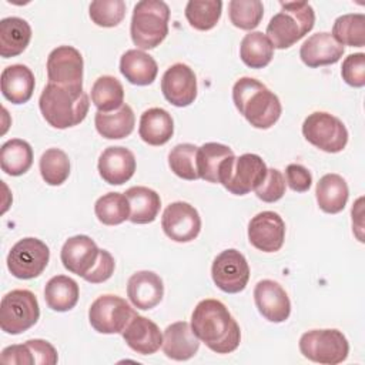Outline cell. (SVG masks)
Instances as JSON below:
<instances>
[{
	"mask_svg": "<svg viewBox=\"0 0 365 365\" xmlns=\"http://www.w3.org/2000/svg\"><path fill=\"white\" fill-rule=\"evenodd\" d=\"M191 328L197 338L217 354L235 351L241 341L240 325L218 299L207 298L197 304L191 315Z\"/></svg>",
	"mask_w": 365,
	"mask_h": 365,
	"instance_id": "1",
	"label": "cell"
},
{
	"mask_svg": "<svg viewBox=\"0 0 365 365\" xmlns=\"http://www.w3.org/2000/svg\"><path fill=\"white\" fill-rule=\"evenodd\" d=\"M232 101L240 114L255 128L267 130L281 117L282 107L278 96L252 77H241L235 81Z\"/></svg>",
	"mask_w": 365,
	"mask_h": 365,
	"instance_id": "2",
	"label": "cell"
},
{
	"mask_svg": "<svg viewBox=\"0 0 365 365\" xmlns=\"http://www.w3.org/2000/svg\"><path fill=\"white\" fill-rule=\"evenodd\" d=\"M38 107L44 120L51 127L64 130L80 124L86 118L90 101L83 90L48 83L40 94Z\"/></svg>",
	"mask_w": 365,
	"mask_h": 365,
	"instance_id": "3",
	"label": "cell"
},
{
	"mask_svg": "<svg viewBox=\"0 0 365 365\" xmlns=\"http://www.w3.org/2000/svg\"><path fill=\"white\" fill-rule=\"evenodd\" d=\"M281 11L274 14L267 26V37L274 48H289L315 24V13L307 1H281Z\"/></svg>",
	"mask_w": 365,
	"mask_h": 365,
	"instance_id": "4",
	"label": "cell"
},
{
	"mask_svg": "<svg viewBox=\"0 0 365 365\" xmlns=\"http://www.w3.org/2000/svg\"><path fill=\"white\" fill-rule=\"evenodd\" d=\"M170 7L161 0H141L134 6L130 34L141 50L160 46L168 34Z\"/></svg>",
	"mask_w": 365,
	"mask_h": 365,
	"instance_id": "5",
	"label": "cell"
},
{
	"mask_svg": "<svg viewBox=\"0 0 365 365\" xmlns=\"http://www.w3.org/2000/svg\"><path fill=\"white\" fill-rule=\"evenodd\" d=\"M267 165L264 160L252 153L240 157H231L220 173L218 184L235 195H245L254 191L267 177Z\"/></svg>",
	"mask_w": 365,
	"mask_h": 365,
	"instance_id": "6",
	"label": "cell"
},
{
	"mask_svg": "<svg viewBox=\"0 0 365 365\" xmlns=\"http://www.w3.org/2000/svg\"><path fill=\"white\" fill-rule=\"evenodd\" d=\"M40 318L36 295L29 289H13L1 298L0 328L6 334L17 335L31 328Z\"/></svg>",
	"mask_w": 365,
	"mask_h": 365,
	"instance_id": "7",
	"label": "cell"
},
{
	"mask_svg": "<svg viewBox=\"0 0 365 365\" xmlns=\"http://www.w3.org/2000/svg\"><path fill=\"white\" fill-rule=\"evenodd\" d=\"M299 351L312 362L336 365L346 359L349 344L338 329H311L301 335Z\"/></svg>",
	"mask_w": 365,
	"mask_h": 365,
	"instance_id": "8",
	"label": "cell"
},
{
	"mask_svg": "<svg viewBox=\"0 0 365 365\" xmlns=\"http://www.w3.org/2000/svg\"><path fill=\"white\" fill-rule=\"evenodd\" d=\"M302 134L308 143L331 154L342 151L348 143L345 124L325 111L309 114L302 123Z\"/></svg>",
	"mask_w": 365,
	"mask_h": 365,
	"instance_id": "9",
	"label": "cell"
},
{
	"mask_svg": "<svg viewBox=\"0 0 365 365\" xmlns=\"http://www.w3.org/2000/svg\"><path fill=\"white\" fill-rule=\"evenodd\" d=\"M48 259V247L38 238L27 237L11 247L7 255V268L19 279H31L46 269Z\"/></svg>",
	"mask_w": 365,
	"mask_h": 365,
	"instance_id": "10",
	"label": "cell"
},
{
	"mask_svg": "<svg viewBox=\"0 0 365 365\" xmlns=\"http://www.w3.org/2000/svg\"><path fill=\"white\" fill-rule=\"evenodd\" d=\"M135 314L124 298L106 294L91 304L88 321L100 334H121Z\"/></svg>",
	"mask_w": 365,
	"mask_h": 365,
	"instance_id": "11",
	"label": "cell"
},
{
	"mask_svg": "<svg viewBox=\"0 0 365 365\" xmlns=\"http://www.w3.org/2000/svg\"><path fill=\"white\" fill-rule=\"evenodd\" d=\"M83 56L71 46H58L47 57L48 83L83 90Z\"/></svg>",
	"mask_w": 365,
	"mask_h": 365,
	"instance_id": "12",
	"label": "cell"
},
{
	"mask_svg": "<svg viewBox=\"0 0 365 365\" xmlns=\"http://www.w3.org/2000/svg\"><path fill=\"white\" fill-rule=\"evenodd\" d=\"M214 284L227 294L241 292L250 279V267L245 257L234 250H225L215 257L211 267Z\"/></svg>",
	"mask_w": 365,
	"mask_h": 365,
	"instance_id": "13",
	"label": "cell"
},
{
	"mask_svg": "<svg viewBox=\"0 0 365 365\" xmlns=\"http://www.w3.org/2000/svg\"><path fill=\"white\" fill-rule=\"evenodd\" d=\"M161 227L170 240L175 242H190L195 240L201 231V218L191 204L175 201L164 210Z\"/></svg>",
	"mask_w": 365,
	"mask_h": 365,
	"instance_id": "14",
	"label": "cell"
},
{
	"mask_svg": "<svg viewBox=\"0 0 365 365\" xmlns=\"http://www.w3.org/2000/svg\"><path fill=\"white\" fill-rule=\"evenodd\" d=\"M248 240L262 252H277L285 240V222L274 211H262L254 215L248 224Z\"/></svg>",
	"mask_w": 365,
	"mask_h": 365,
	"instance_id": "15",
	"label": "cell"
},
{
	"mask_svg": "<svg viewBox=\"0 0 365 365\" xmlns=\"http://www.w3.org/2000/svg\"><path fill=\"white\" fill-rule=\"evenodd\" d=\"M161 91L170 104L187 107L197 97V77L187 64L175 63L163 74Z\"/></svg>",
	"mask_w": 365,
	"mask_h": 365,
	"instance_id": "16",
	"label": "cell"
},
{
	"mask_svg": "<svg viewBox=\"0 0 365 365\" xmlns=\"http://www.w3.org/2000/svg\"><path fill=\"white\" fill-rule=\"evenodd\" d=\"M100 251L88 235H74L64 242L60 258L67 271L84 279L98 262Z\"/></svg>",
	"mask_w": 365,
	"mask_h": 365,
	"instance_id": "17",
	"label": "cell"
},
{
	"mask_svg": "<svg viewBox=\"0 0 365 365\" xmlns=\"http://www.w3.org/2000/svg\"><path fill=\"white\" fill-rule=\"evenodd\" d=\"M254 301L259 314L269 322H284L291 314L288 294L272 279H262L255 285Z\"/></svg>",
	"mask_w": 365,
	"mask_h": 365,
	"instance_id": "18",
	"label": "cell"
},
{
	"mask_svg": "<svg viewBox=\"0 0 365 365\" xmlns=\"http://www.w3.org/2000/svg\"><path fill=\"white\" fill-rule=\"evenodd\" d=\"M98 173L100 177L111 184L121 185L127 182L135 171V157L134 154L121 145L107 147L98 158Z\"/></svg>",
	"mask_w": 365,
	"mask_h": 365,
	"instance_id": "19",
	"label": "cell"
},
{
	"mask_svg": "<svg viewBox=\"0 0 365 365\" xmlns=\"http://www.w3.org/2000/svg\"><path fill=\"white\" fill-rule=\"evenodd\" d=\"M127 295L135 308L153 309L164 297L163 279L153 271H137L128 278Z\"/></svg>",
	"mask_w": 365,
	"mask_h": 365,
	"instance_id": "20",
	"label": "cell"
},
{
	"mask_svg": "<svg viewBox=\"0 0 365 365\" xmlns=\"http://www.w3.org/2000/svg\"><path fill=\"white\" fill-rule=\"evenodd\" d=\"M344 54V46H341L331 33L321 31L309 36L299 48V57L302 63L311 68L319 66L335 64Z\"/></svg>",
	"mask_w": 365,
	"mask_h": 365,
	"instance_id": "21",
	"label": "cell"
},
{
	"mask_svg": "<svg viewBox=\"0 0 365 365\" xmlns=\"http://www.w3.org/2000/svg\"><path fill=\"white\" fill-rule=\"evenodd\" d=\"M125 344L140 355L155 354L163 345L160 328L151 319L135 314L121 332Z\"/></svg>",
	"mask_w": 365,
	"mask_h": 365,
	"instance_id": "22",
	"label": "cell"
},
{
	"mask_svg": "<svg viewBox=\"0 0 365 365\" xmlns=\"http://www.w3.org/2000/svg\"><path fill=\"white\" fill-rule=\"evenodd\" d=\"M161 346L165 356L174 361H187L198 352L200 339L188 322L178 321L165 328Z\"/></svg>",
	"mask_w": 365,
	"mask_h": 365,
	"instance_id": "23",
	"label": "cell"
},
{
	"mask_svg": "<svg viewBox=\"0 0 365 365\" xmlns=\"http://www.w3.org/2000/svg\"><path fill=\"white\" fill-rule=\"evenodd\" d=\"M33 71L24 64H11L1 71V94L11 104L27 103L34 91Z\"/></svg>",
	"mask_w": 365,
	"mask_h": 365,
	"instance_id": "24",
	"label": "cell"
},
{
	"mask_svg": "<svg viewBox=\"0 0 365 365\" xmlns=\"http://www.w3.org/2000/svg\"><path fill=\"white\" fill-rule=\"evenodd\" d=\"M138 134L150 145H163L174 134V121L171 114L160 107L145 110L140 117Z\"/></svg>",
	"mask_w": 365,
	"mask_h": 365,
	"instance_id": "25",
	"label": "cell"
},
{
	"mask_svg": "<svg viewBox=\"0 0 365 365\" xmlns=\"http://www.w3.org/2000/svg\"><path fill=\"white\" fill-rule=\"evenodd\" d=\"M120 71L128 83L135 86H148L155 80L158 66L145 51L131 48L121 56Z\"/></svg>",
	"mask_w": 365,
	"mask_h": 365,
	"instance_id": "26",
	"label": "cell"
},
{
	"mask_svg": "<svg viewBox=\"0 0 365 365\" xmlns=\"http://www.w3.org/2000/svg\"><path fill=\"white\" fill-rule=\"evenodd\" d=\"M31 40L30 24L20 17H6L0 21V56L10 58L21 54Z\"/></svg>",
	"mask_w": 365,
	"mask_h": 365,
	"instance_id": "27",
	"label": "cell"
},
{
	"mask_svg": "<svg viewBox=\"0 0 365 365\" xmlns=\"http://www.w3.org/2000/svg\"><path fill=\"white\" fill-rule=\"evenodd\" d=\"M315 195L317 202L324 212L338 214L346 205L349 195L348 184L339 174H325L317 182Z\"/></svg>",
	"mask_w": 365,
	"mask_h": 365,
	"instance_id": "28",
	"label": "cell"
},
{
	"mask_svg": "<svg viewBox=\"0 0 365 365\" xmlns=\"http://www.w3.org/2000/svg\"><path fill=\"white\" fill-rule=\"evenodd\" d=\"M94 124L101 137L107 140H120L133 133L135 117L133 108L128 104H123L120 108L110 113L97 111Z\"/></svg>",
	"mask_w": 365,
	"mask_h": 365,
	"instance_id": "29",
	"label": "cell"
},
{
	"mask_svg": "<svg viewBox=\"0 0 365 365\" xmlns=\"http://www.w3.org/2000/svg\"><path fill=\"white\" fill-rule=\"evenodd\" d=\"M125 197L130 204V217L128 220L134 224H148L153 222L161 208L160 195L143 185L130 187L125 192Z\"/></svg>",
	"mask_w": 365,
	"mask_h": 365,
	"instance_id": "30",
	"label": "cell"
},
{
	"mask_svg": "<svg viewBox=\"0 0 365 365\" xmlns=\"http://www.w3.org/2000/svg\"><path fill=\"white\" fill-rule=\"evenodd\" d=\"M234 155V151L228 145L220 143L202 144L197 151V170L200 178L217 184L224 164Z\"/></svg>",
	"mask_w": 365,
	"mask_h": 365,
	"instance_id": "31",
	"label": "cell"
},
{
	"mask_svg": "<svg viewBox=\"0 0 365 365\" xmlns=\"http://www.w3.org/2000/svg\"><path fill=\"white\" fill-rule=\"evenodd\" d=\"M80 289L77 282L67 275H56L50 278L44 288V299L50 309L66 312L78 302Z\"/></svg>",
	"mask_w": 365,
	"mask_h": 365,
	"instance_id": "32",
	"label": "cell"
},
{
	"mask_svg": "<svg viewBox=\"0 0 365 365\" xmlns=\"http://www.w3.org/2000/svg\"><path fill=\"white\" fill-rule=\"evenodd\" d=\"M33 164L31 145L20 138L6 141L0 148L1 170L13 177L21 175L30 170Z\"/></svg>",
	"mask_w": 365,
	"mask_h": 365,
	"instance_id": "33",
	"label": "cell"
},
{
	"mask_svg": "<svg viewBox=\"0 0 365 365\" xmlns=\"http://www.w3.org/2000/svg\"><path fill=\"white\" fill-rule=\"evenodd\" d=\"M240 57L251 68L268 66L274 57V47L262 31H251L244 36L240 44Z\"/></svg>",
	"mask_w": 365,
	"mask_h": 365,
	"instance_id": "34",
	"label": "cell"
},
{
	"mask_svg": "<svg viewBox=\"0 0 365 365\" xmlns=\"http://www.w3.org/2000/svg\"><path fill=\"white\" fill-rule=\"evenodd\" d=\"M91 101L101 113H110L124 104L123 84L113 76L98 77L91 87Z\"/></svg>",
	"mask_w": 365,
	"mask_h": 365,
	"instance_id": "35",
	"label": "cell"
},
{
	"mask_svg": "<svg viewBox=\"0 0 365 365\" xmlns=\"http://www.w3.org/2000/svg\"><path fill=\"white\" fill-rule=\"evenodd\" d=\"M332 37L341 46L364 47L365 44V16L362 13H348L339 16L332 26Z\"/></svg>",
	"mask_w": 365,
	"mask_h": 365,
	"instance_id": "36",
	"label": "cell"
},
{
	"mask_svg": "<svg viewBox=\"0 0 365 365\" xmlns=\"http://www.w3.org/2000/svg\"><path fill=\"white\" fill-rule=\"evenodd\" d=\"M97 220L104 225H118L128 220L130 204L125 194L107 192L101 195L94 204Z\"/></svg>",
	"mask_w": 365,
	"mask_h": 365,
	"instance_id": "37",
	"label": "cell"
},
{
	"mask_svg": "<svg viewBox=\"0 0 365 365\" xmlns=\"http://www.w3.org/2000/svg\"><path fill=\"white\" fill-rule=\"evenodd\" d=\"M222 11L220 0H190L185 6V19L190 26L207 31L217 26Z\"/></svg>",
	"mask_w": 365,
	"mask_h": 365,
	"instance_id": "38",
	"label": "cell"
},
{
	"mask_svg": "<svg viewBox=\"0 0 365 365\" xmlns=\"http://www.w3.org/2000/svg\"><path fill=\"white\" fill-rule=\"evenodd\" d=\"M40 174L48 185H61L70 175V160L60 148H48L40 157Z\"/></svg>",
	"mask_w": 365,
	"mask_h": 365,
	"instance_id": "39",
	"label": "cell"
},
{
	"mask_svg": "<svg viewBox=\"0 0 365 365\" xmlns=\"http://www.w3.org/2000/svg\"><path fill=\"white\" fill-rule=\"evenodd\" d=\"M197 151L198 147L190 143L177 144L168 154V165L171 171L182 180L200 178L197 170Z\"/></svg>",
	"mask_w": 365,
	"mask_h": 365,
	"instance_id": "40",
	"label": "cell"
},
{
	"mask_svg": "<svg viewBox=\"0 0 365 365\" xmlns=\"http://www.w3.org/2000/svg\"><path fill=\"white\" fill-rule=\"evenodd\" d=\"M231 23L241 30L255 29L264 16V6L259 0H231L228 3Z\"/></svg>",
	"mask_w": 365,
	"mask_h": 365,
	"instance_id": "41",
	"label": "cell"
},
{
	"mask_svg": "<svg viewBox=\"0 0 365 365\" xmlns=\"http://www.w3.org/2000/svg\"><path fill=\"white\" fill-rule=\"evenodd\" d=\"M90 19L100 27H115L125 16L123 0H96L88 7Z\"/></svg>",
	"mask_w": 365,
	"mask_h": 365,
	"instance_id": "42",
	"label": "cell"
},
{
	"mask_svg": "<svg viewBox=\"0 0 365 365\" xmlns=\"http://www.w3.org/2000/svg\"><path fill=\"white\" fill-rule=\"evenodd\" d=\"M255 195L264 202H275L285 194V178L277 168H268L264 181L254 190Z\"/></svg>",
	"mask_w": 365,
	"mask_h": 365,
	"instance_id": "43",
	"label": "cell"
},
{
	"mask_svg": "<svg viewBox=\"0 0 365 365\" xmlns=\"http://www.w3.org/2000/svg\"><path fill=\"white\" fill-rule=\"evenodd\" d=\"M341 76L344 81L352 87H364L365 86V54L354 53L345 57L342 61Z\"/></svg>",
	"mask_w": 365,
	"mask_h": 365,
	"instance_id": "44",
	"label": "cell"
},
{
	"mask_svg": "<svg viewBox=\"0 0 365 365\" xmlns=\"http://www.w3.org/2000/svg\"><path fill=\"white\" fill-rule=\"evenodd\" d=\"M285 180L288 187L297 192H305L312 184V175L301 164H288L285 168Z\"/></svg>",
	"mask_w": 365,
	"mask_h": 365,
	"instance_id": "45",
	"label": "cell"
},
{
	"mask_svg": "<svg viewBox=\"0 0 365 365\" xmlns=\"http://www.w3.org/2000/svg\"><path fill=\"white\" fill-rule=\"evenodd\" d=\"M26 344L29 345L33 358H34V364L38 365H54L58 361V355L56 348L44 341V339H29L26 341Z\"/></svg>",
	"mask_w": 365,
	"mask_h": 365,
	"instance_id": "46",
	"label": "cell"
},
{
	"mask_svg": "<svg viewBox=\"0 0 365 365\" xmlns=\"http://www.w3.org/2000/svg\"><path fill=\"white\" fill-rule=\"evenodd\" d=\"M114 268H115V262H114V258L113 255L106 251V250H101L100 251V259L98 262L96 264L94 269L84 278L87 282H91V284H100V282H104L107 281L113 272H114Z\"/></svg>",
	"mask_w": 365,
	"mask_h": 365,
	"instance_id": "47",
	"label": "cell"
},
{
	"mask_svg": "<svg viewBox=\"0 0 365 365\" xmlns=\"http://www.w3.org/2000/svg\"><path fill=\"white\" fill-rule=\"evenodd\" d=\"M0 361L3 364H17V365H33L34 364L33 354L26 342L20 344V345L6 346L1 351Z\"/></svg>",
	"mask_w": 365,
	"mask_h": 365,
	"instance_id": "48",
	"label": "cell"
}]
</instances>
